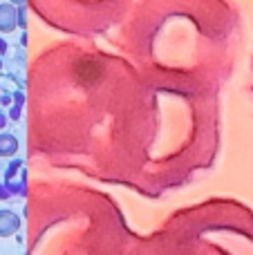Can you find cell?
Returning a JSON list of instances; mask_svg holds the SVG:
<instances>
[{
	"label": "cell",
	"mask_w": 253,
	"mask_h": 255,
	"mask_svg": "<svg viewBox=\"0 0 253 255\" xmlns=\"http://www.w3.org/2000/svg\"><path fill=\"white\" fill-rule=\"evenodd\" d=\"M218 97L146 79L94 45L58 43L29 65V152L159 197L213 166Z\"/></svg>",
	"instance_id": "6da1fadb"
},
{
	"label": "cell",
	"mask_w": 253,
	"mask_h": 255,
	"mask_svg": "<svg viewBox=\"0 0 253 255\" xmlns=\"http://www.w3.org/2000/svg\"><path fill=\"white\" fill-rule=\"evenodd\" d=\"M242 40L240 11L229 0H137L121 47L146 79L218 92Z\"/></svg>",
	"instance_id": "7a4b0ae2"
},
{
	"label": "cell",
	"mask_w": 253,
	"mask_h": 255,
	"mask_svg": "<svg viewBox=\"0 0 253 255\" xmlns=\"http://www.w3.org/2000/svg\"><path fill=\"white\" fill-rule=\"evenodd\" d=\"M121 255H253V211L236 199L195 204L150 238L130 231Z\"/></svg>",
	"instance_id": "3957f363"
},
{
	"label": "cell",
	"mask_w": 253,
	"mask_h": 255,
	"mask_svg": "<svg viewBox=\"0 0 253 255\" xmlns=\"http://www.w3.org/2000/svg\"><path fill=\"white\" fill-rule=\"evenodd\" d=\"M31 11L58 31L97 36L128 16L132 0H27Z\"/></svg>",
	"instance_id": "277c9868"
},
{
	"label": "cell",
	"mask_w": 253,
	"mask_h": 255,
	"mask_svg": "<svg viewBox=\"0 0 253 255\" xmlns=\"http://www.w3.org/2000/svg\"><path fill=\"white\" fill-rule=\"evenodd\" d=\"M7 81L0 79V126H4L7 121H16L20 117L22 108V92L20 88L7 90Z\"/></svg>",
	"instance_id": "5b68a950"
},
{
	"label": "cell",
	"mask_w": 253,
	"mask_h": 255,
	"mask_svg": "<svg viewBox=\"0 0 253 255\" xmlns=\"http://www.w3.org/2000/svg\"><path fill=\"white\" fill-rule=\"evenodd\" d=\"M25 190V163L13 161L4 170V181L0 184V197L7 199L11 195H20Z\"/></svg>",
	"instance_id": "8992f818"
},
{
	"label": "cell",
	"mask_w": 253,
	"mask_h": 255,
	"mask_svg": "<svg viewBox=\"0 0 253 255\" xmlns=\"http://www.w3.org/2000/svg\"><path fill=\"white\" fill-rule=\"evenodd\" d=\"M20 231V215H16L9 208L0 211V238H11Z\"/></svg>",
	"instance_id": "52a82bcc"
},
{
	"label": "cell",
	"mask_w": 253,
	"mask_h": 255,
	"mask_svg": "<svg viewBox=\"0 0 253 255\" xmlns=\"http://www.w3.org/2000/svg\"><path fill=\"white\" fill-rule=\"evenodd\" d=\"M18 25V9L11 2H2L0 4V31L9 34L13 31Z\"/></svg>",
	"instance_id": "ba28073f"
},
{
	"label": "cell",
	"mask_w": 253,
	"mask_h": 255,
	"mask_svg": "<svg viewBox=\"0 0 253 255\" xmlns=\"http://www.w3.org/2000/svg\"><path fill=\"white\" fill-rule=\"evenodd\" d=\"M18 152V139L9 132H2L0 134V157H11V154Z\"/></svg>",
	"instance_id": "9c48e42d"
},
{
	"label": "cell",
	"mask_w": 253,
	"mask_h": 255,
	"mask_svg": "<svg viewBox=\"0 0 253 255\" xmlns=\"http://www.w3.org/2000/svg\"><path fill=\"white\" fill-rule=\"evenodd\" d=\"M4 49H7V43H4V40L0 38V61H2V54H4Z\"/></svg>",
	"instance_id": "30bf717a"
},
{
	"label": "cell",
	"mask_w": 253,
	"mask_h": 255,
	"mask_svg": "<svg viewBox=\"0 0 253 255\" xmlns=\"http://www.w3.org/2000/svg\"><path fill=\"white\" fill-rule=\"evenodd\" d=\"M27 0H11V4H25Z\"/></svg>",
	"instance_id": "8fae6325"
}]
</instances>
